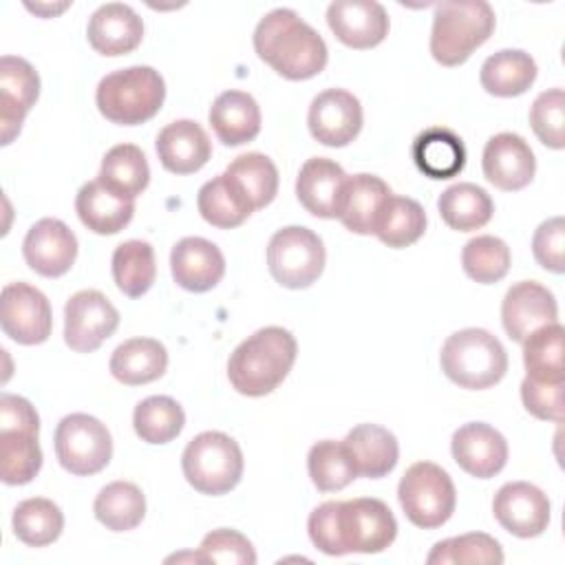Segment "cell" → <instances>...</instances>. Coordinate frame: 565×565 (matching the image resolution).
<instances>
[{
	"label": "cell",
	"mask_w": 565,
	"mask_h": 565,
	"mask_svg": "<svg viewBox=\"0 0 565 565\" xmlns=\"http://www.w3.org/2000/svg\"><path fill=\"white\" fill-rule=\"evenodd\" d=\"M347 172L327 157H311L302 163L296 179V196L300 205L318 218H338Z\"/></svg>",
	"instance_id": "22"
},
{
	"label": "cell",
	"mask_w": 565,
	"mask_h": 565,
	"mask_svg": "<svg viewBox=\"0 0 565 565\" xmlns=\"http://www.w3.org/2000/svg\"><path fill=\"white\" fill-rule=\"evenodd\" d=\"M510 247L499 236L481 234L470 238L461 249V267L468 278L481 285L499 282L510 269Z\"/></svg>",
	"instance_id": "44"
},
{
	"label": "cell",
	"mask_w": 565,
	"mask_h": 565,
	"mask_svg": "<svg viewBox=\"0 0 565 565\" xmlns=\"http://www.w3.org/2000/svg\"><path fill=\"white\" fill-rule=\"evenodd\" d=\"M309 539L311 543L329 554V556H342L340 541H338V501H327L318 505L307 521Z\"/></svg>",
	"instance_id": "50"
},
{
	"label": "cell",
	"mask_w": 565,
	"mask_h": 565,
	"mask_svg": "<svg viewBox=\"0 0 565 565\" xmlns=\"http://www.w3.org/2000/svg\"><path fill=\"white\" fill-rule=\"evenodd\" d=\"M532 252L536 263L554 274L565 269V221L563 216H552L543 221L532 238Z\"/></svg>",
	"instance_id": "48"
},
{
	"label": "cell",
	"mask_w": 565,
	"mask_h": 565,
	"mask_svg": "<svg viewBox=\"0 0 565 565\" xmlns=\"http://www.w3.org/2000/svg\"><path fill=\"white\" fill-rule=\"evenodd\" d=\"M439 364L444 375L461 388L483 391L499 384L508 371V353L497 335L468 327L446 338Z\"/></svg>",
	"instance_id": "3"
},
{
	"label": "cell",
	"mask_w": 565,
	"mask_h": 565,
	"mask_svg": "<svg viewBox=\"0 0 565 565\" xmlns=\"http://www.w3.org/2000/svg\"><path fill=\"white\" fill-rule=\"evenodd\" d=\"M210 126L223 146H243L260 132V108L249 93L225 90L207 113Z\"/></svg>",
	"instance_id": "26"
},
{
	"label": "cell",
	"mask_w": 565,
	"mask_h": 565,
	"mask_svg": "<svg viewBox=\"0 0 565 565\" xmlns=\"http://www.w3.org/2000/svg\"><path fill=\"white\" fill-rule=\"evenodd\" d=\"M254 51L280 77L311 79L324 71L329 51L322 35L294 9H274L254 29Z\"/></svg>",
	"instance_id": "1"
},
{
	"label": "cell",
	"mask_w": 565,
	"mask_h": 565,
	"mask_svg": "<svg viewBox=\"0 0 565 565\" xmlns=\"http://www.w3.org/2000/svg\"><path fill=\"white\" fill-rule=\"evenodd\" d=\"M521 399L525 411L536 419H563V382H539L525 375L521 382Z\"/></svg>",
	"instance_id": "49"
},
{
	"label": "cell",
	"mask_w": 565,
	"mask_h": 565,
	"mask_svg": "<svg viewBox=\"0 0 565 565\" xmlns=\"http://www.w3.org/2000/svg\"><path fill=\"white\" fill-rule=\"evenodd\" d=\"M40 95L38 71L22 57H0V132L2 146H9L22 128L26 113Z\"/></svg>",
	"instance_id": "15"
},
{
	"label": "cell",
	"mask_w": 565,
	"mask_h": 565,
	"mask_svg": "<svg viewBox=\"0 0 565 565\" xmlns=\"http://www.w3.org/2000/svg\"><path fill=\"white\" fill-rule=\"evenodd\" d=\"M355 472L369 479L386 477L399 459V446L395 435L380 424H358L342 439Z\"/></svg>",
	"instance_id": "27"
},
{
	"label": "cell",
	"mask_w": 565,
	"mask_h": 565,
	"mask_svg": "<svg viewBox=\"0 0 565 565\" xmlns=\"http://www.w3.org/2000/svg\"><path fill=\"white\" fill-rule=\"evenodd\" d=\"M492 512L499 525L519 539L539 536L550 525V499L527 481L501 486L492 499Z\"/></svg>",
	"instance_id": "14"
},
{
	"label": "cell",
	"mask_w": 565,
	"mask_h": 565,
	"mask_svg": "<svg viewBox=\"0 0 565 565\" xmlns=\"http://www.w3.org/2000/svg\"><path fill=\"white\" fill-rule=\"evenodd\" d=\"M307 470L311 483L320 492H338L358 477L344 441L333 439H322L311 446L307 455Z\"/></svg>",
	"instance_id": "42"
},
{
	"label": "cell",
	"mask_w": 565,
	"mask_h": 565,
	"mask_svg": "<svg viewBox=\"0 0 565 565\" xmlns=\"http://www.w3.org/2000/svg\"><path fill=\"white\" fill-rule=\"evenodd\" d=\"M296 338L282 327H263L245 338L227 360L230 384L247 397L271 393L296 362Z\"/></svg>",
	"instance_id": "2"
},
{
	"label": "cell",
	"mask_w": 565,
	"mask_h": 565,
	"mask_svg": "<svg viewBox=\"0 0 565 565\" xmlns=\"http://www.w3.org/2000/svg\"><path fill=\"white\" fill-rule=\"evenodd\" d=\"M0 324L4 335L18 344H42L53 329V313L46 296L29 282H9L2 289Z\"/></svg>",
	"instance_id": "12"
},
{
	"label": "cell",
	"mask_w": 565,
	"mask_h": 565,
	"mask_svg": "<svg viewBox=\"0 0 565 565\" xmlns=\"http://www.w3.org/2000/svg\"><path fill=\"white\" fill-rule=\"evenodd\" d=\"M86 35L88 44L106 57L128 55L143 40V22L132 7L106 2L88 18Z\"/></svg>",
	"instance_id": "23"
},
{
	"label": "cell",
	"mask_w": 565,
	"mask_h": 565,
	"mask_svg": "<svg viewBox=\"0 0 565 565\" xmlns=\"http://www.w3.org/2000/svg\"><path fill=\"white\" fill-rule=\"evenodd\" d=\"M494 31V11L486 0L439 2L433 15L430 55L441 66L463 64Z\"/></svg>",
	"instance_id": "5"
},
{
	"label": "cell",
	"mask_w": 565,
	"mask_h": 565,
	"mask_svg": "<svg viewBox=\"0 0 565 565\" xmlns=\"http://www.w3.org/2000/svg\"><path fill=\"white\" fill-rule=\"evenodd\" d=\"M536 79V62L521 49H503L481 64L479 82L494 97L523 95Z\"/></svg>",
	"instance_id": "32"
},
{
	"label": "cell",
	"mask_w": 565,
	"mask_h": 565,
	"mask_svg": "<svg viewBox=\"0 0 565 565\" xmlns=\"http://www.w3.org/2000/svg\"><path fill=\"white\" fill-rule=\"evenodd\" d=\"M201 563H218V565H254L256 552L247 536L236 530L218 527L203 536L199 547Z\"/></svg>",
	"instance_id": "47"
},
{
	"label": "cell",
	"mask_w": 565,
	"mask_h": 565,
	"mask_svg": "<svg viewBox=\"0 0 565 565\" xmlns=\"http://www.w3.org/2000/svg\"><path fill=\"white\" fill-rule=\"evenodd\" d=\"M322 238L302 225L278 230L267 245V267L274 280L287 289H305L313 285L324 269Z\"/></svg>",
	"instance_id": "8"
},
{
	"label": "cell",
	"mask_w": 565,
	"mask_h": 565,
	"mask_svg": "<svg viewBox=\"0 0 565 565\" xmlns=\"http://www.w3.org/2000/svg\"><path fill=\"white\" fill-rule=\"evenodd\" d=\"M413 161L417 170L435 181L457 177L466 166V148L459 135L435 126L419 132L413 141Z\"/></svg>",
	"instance_id": "28"
},
{
	"label": "cell",
	"mask_w": 565,
	"mask_h": 565,
	"mask_svg": "<svg viewBox=\"0 0 565 565\" xmlns=\"http://www.w3.org/2000/svg\"><path fill=\"white\" fill-rule=\"evenodd\" d=\"M327 24L349 49H373L388 35V15L373 0H335L327 7Z\"/></svg>",
	"instance_id": "20"
},
{
	"label": "cell",
	"mask_w": 565,
	"mask_h": 565,
	"mask_svg": "<svg viewBox=\"0 0 565 565\" xmlns=\"http://www.w3.org/2000/svg\"><path fill=\"white\" fill-rule=\"evenodd\" d=\"M397 499L406 519L422 530L444 525L457 505L450 475L433 461H417L404 472L397 486Z\"/></svg>",
	"instance_id": "7"
},
{
	"label": "cell",
	"mask_w": 565,
	"mask_h": 565,
	"mask_svg": "<svg viewBox=\"0 0 565 565\" xmlns=\"http://www.w3.org/2000/svg\"><path fill=\"white\" fill-rule=\"evenodd\" d=\"M558 305L554 294L536 280L514 282L501 302V322L514 342H523L532 331L556 322Z\"/></svg>",
	"instance_id": "19"
},
{
	"label": "cell",
	"mask_w": 565,
	"mask_h": 565,
	"mask_svg": "<svg viewBox=\"0 0 565 565\" xmlns=\"http://www.w3.org/2000/svg\"><path fill=\"white\" fill-rule=\"evenodd\" d=\"M97 181L124 201H135L150 181V166L146 154L135 143L113 146L104 159L97 174Z\"/></svg>",
	"instance_id": "31"
},
{
	"label": "cell",
	"mask_w": 565,
	"mask_h": 565,
	"mask_svg": "<svg viewBox=\"0 0 565 565\" xmlns=\"http://www.w3.org/2000/svg\"><path fill=\"white\" fill-rule=\"evenodd\" d=\"M108 369L126 386L148 384L166 373L168 351L154 338H130L113 351Z\"/></svg>",
	"instance_id": "29"
},
{
	"label": "cell",
	"mask_w": 565,
	"mask_h": 565,
	"mask_svg": "<svg viewBox=\"0 0 565 565\" xmlns=\"http://www.w3.org/2000/svg\"><path fill=\"white\" fill-rule=\"evenodd\" d=\"M113 278L117 289L128 298L143 296L157 276L154 249L148 241H126L113 252Z\"/></svg>",
	"instance_id": "36"
},
{
	"label": "cell",
	"mask_w": 565,
	"mask_h": 565,
	"mask_svg": "<svg viewBox=\"0 0 565 565\" xmlns=\"http://www.w3.org/2000/svg\"><path fill=\"white\" fill-rule=\"evenodd\" d=\"M154 148L161 166L172 174L199 172L212 157L207 132L192 119H177L161 128Z\"/></svg>",
	"instance_id": "24"
},
{
	"label": "cell",
	"mask_w": 565,
	"mask_h": 565,
	"mask_svg": "<svg viewBox=\"0 0 565 565\" xmlns=\"http://www.w3.org/2000/svg\"><path fill=\"white\" fill-rule=\"evenodd\" d=\"M22 254L35 274L44 278H60L77 258V238L64 221L46 216L33 223L26 232Z\"/></svg>",
	"instance_id": "16"
},
{
	"label": "cell",
	"mask_w": 565,
	"mask_h": 565,
	"mask_svg": "<svg viewBox=\"0 0 565 565\" xmlns=\"http://www.w3.org/2000/svg\"><path fill=\"white\" fill-rule=\"evenodd\" d=\"M225 174L241 185V190L245 192L254 210H260L276 199L278 170L267 154H260V152L241 154L227 166Z\"/></svg>",
	"instance_id": "43"
},
{
	"label": "cell",
	"mask_w": 565,
	"mask_h": 565,
	"mask_svg": "<svg viewBox=\"0 0 565 565\" xmlns=\"http://www.w3.org/2000/svg\"><path fill=\"white\" fill-rule=\"evenodd\" d=\"M309 132L329 148L349 146L362 130L360 99L344 88H327L311 99Z\"/></svg>",
	"instance_id": "13"
},
{
	"label": "cell",
	"mask_w": 565,
	"mask_h": 565,
	"mask_svg": "<svg viewBox=\"0 0 565 565\" xmlns=\"http://www.w3.org/2000/svg\"><path fill=\"white\" fill-rule=\"evenodd\" d=\"M424 232H426L424 207L415 199L391 194L380 212V218L375 225V236L384 245H388L393 249H402V247H408L415 241H419Z\"/></svg>",
	"instance_id": "38"
},
{
	"label": "cell",
	"mask_w": 565,
	"mask_h": 565,
	"mask_svg": "<svg viewBox=\"0 0 565 565\" xmlns=\"http://www.w3.org/2000/svg\"><path fill=\"white\" fill-rule=\"evenodd\" d=\"M450 452L457 466L477 479L499 475L508 463L505 437L483 422H468L452 433Z\"/></svg>",
	"instance_id": "18"
},
{
	"label": "cell",
	"mask_w": 565,
	"mask_h": 565,
	"mask_svg": "<svg viewBox=\"0 0 565 565\" xmlns=\"http://www.w3.org/2000/svg\"><path fill=\"white\" fill-rule=\"evenodd\" d=\"M13 428L40 433V417L29 399L13 393H2L0 395V430H13Z\"/></svg>",
	"instance_id": "51"
},
{
	"label": "cell",
	"mask_w": 565,
	"mask_h": 565,
	"mask_svg": "<svg viewBox=\"0 0 565 565\" xmlns=\"http://www.w3.org/2000/svg\"><path fill=\"white\" fill-rule=\"evenodd\" d=\"M55 455L60 466L75 477L97 475L113 457V437L97 417L71 413L55 428Z\"/></svg>",
	"instance_id": "9"
},
{
	"label": "cell",
	"mask_w": 565,
	"mask_h": 565,
	"mask_svg": "<svg viewBox=\"0 0 565 565\" xmlns=\"http://www.w3.org/2000/svg\"><path fill=\"white\" fill-rule=\"evenodd\" d=\"M428 565H446V563H466V565H479V563H503V550L497 539L483 532H470L452 539H444L435 543L430 550Z\"/></svg>",
	"instance_id": "45"
},
{
	"label": "cell",
	"mask_w": 565,
	"mask_h": 565,
	"mask_svg": "<svg viewBox=\"0 0 565 565\" xmlns=\"http://www.w3.org/2000/svg\"><path fill=\"white\" fill-rule=\"evenodd\" d=\"M563 335L565 329L558 322L545 324L532 331L523 344V364L527 377L539 382H563Z\"/></svg>",
	"instance_id": "39"
},
{
	"label": "cell",
	"mask_w": 565,
	"mask_h": 565,
	"mask_svg": "<svg viewBox=\"0 0 565 565\" xmlns=\"http://www.w3.org/2000/svg\"><path fill=\"white\" fill-rule=\"evenodd\" d=\"M95 519L113 532L135 530L146 516V497L130 481H113L99 490L93 503Z\"/></svg>",
	"instance_id": "35"
},
{
	"label": "cell",
	"mask_w": 565,
	"mask_h": 565,
	"mask_svg": "<svg viewBox=\"0 0 565 565\" xmlns=\"http://www.w3.org/2000/svg\"><path fill=\"white\" fill-rule=\"evenodd\" d=\"M185 481L201 494L218 497L234 490L243 477L241 446L221 430L199 433L181 455Z\"/></svg>",
	"instance_id": "6"
},
{
	"label": "cell",
	"mask_w": 565,
	"mask_h": 565,
	"mask_svg": "<svg viewBox=\"0 0 565 565\" xmlns=\"http://www.w3.org/2000/svg\"><path fill=\"white\" fill-rule=\"evenodd\" d=\"M391 188L375 174H353L347 177L342 203H340V223L360 236L375 234V225L380 218V212L391 196Z\"/></svg>",
	"instance_id": "25"
},
{
	"label": "cell",
	"mask_w": 565,
	"mask_h": 565,
	"mask_svg": "<svg viewBox=\"0 0 565 565\" xmlns=\"http://www.w3.org/2000/svg\"><path fill=\"white\" fill-rule=\"evenodd\" d=\"M170 269L181 289L203 294L221 282L225 274V258L212 241L185 236L170 252Z\"/></svg>",
	"instance_id": "21"
},
{
	"label": "cell",
	"mask_w": 565,
	"mask_h": 565,
	"mask_svg": "<svg viewBox=\"0 0 565 565\" xmlns=\"http://www.w3.org/2000/svg\"><path fill=\"white\" fill-rule=\"evenodd\" d=\"M119 327V311L97 289H82L64 307V342L77 353H90Z\"/></svg>",
	"instance_id": "11"
},
{
	"label": "cell",
	"mask_w": 565,
	"mask_h": 565,
	"mask_svg": "<svg viewBox=\"0 0 565 565\" xmlns=\"http://www.w3.org/2000/svg\"><path fill=\"white\" fill-rule=\"evenodd\" d=\"M185 413L181 404L168 395L141 399L132 413V426L146 444H168L183 430Z\"/></svg>",
	"instance_id": "40"
},
{
	"label": "cell",
	"mask_w": 565,
	"mask_h": 565,
	"mask_svg": "<svg viewBox=\"0 0 565 565\" xmlns=\"http://www.w3.org/2000/svg\"><path fill=\"white\" fill-rule=\"evenodd\" d=\"M530 126L539 141L561 150L565 146V93L563 88L543 90L530 108Z\"/></svg>",
	"instance_id": "46"
},
{
	"label": "cell",
	"mask_w": 565,
	"mask_h": 565,
	"mask_svg": "<svg viewBox=\"0 0 565 565\" xmlns=\"http://www.w3.org/2000/svg\"><path fill=\"white\" fill-rule=\"evenodd\" d=\"M13 534L29 547H44L60 539L64 530V514L57 503L44 497H31L13 510Z\"/></svg>",
	"instance_id": "37"
},
{
	"label": "cell",
	"mask_w": 565,
	"mask_h": 565,
	"mask_svg": "<svg viewBox=\"0 0 565 565\" xmlns=\"http://www.w3.org/2000/svg\"><path fill=\"white\" fill-rule=\"evenodd\" d=\"M196 207L203 221L218 230L238 227L254 212L241 185L225 172L201 185L196 194Z\"/></svg>",
	"instance_id": "33"
},
{
	"label": "cell",
	"mask_w": 565,
	"mask_h": 565,
	"mask_svg": "<svg viewBox=\"0 0 565 565\" xmlns=\"http://www.w3.org/2000/svg\"><path fill=\"white\" fill-rule=\"evenodd\" d=\"M483 177L503 192H516L532 183L536 159L530 143L516 132H499L488 139L481 154Z\"/></svg>",
	"instance_id": "17"
},
{
	"label": "cell",
	"mask_w": 565,
	"mask_h": 565,
	"mask_svg": "<svg viewBox=\"0 0 565 565\" xmlns=\"http://www.w3.org/2000/svg\"><path fill=\"white\" fill-rule=\"evenodd\" d=\"M166 99V82L152 66H128L108 73L97 84L99 113L119 126H137L152 119Z\"/></svg>",
	"instance_id": "4"
},
{
	"label": "cell",
	"mask_w": 565,
	"mask_h": 565,
	"mask_svg": "<svg viewBox=\"0 0 565 565\" xmlns=\"http://www.w3.org/2000/svg\"><path fill=\"white\" fill-rule=\"evenodd\" d=\"M437 210L450 230L475 232L492 218L494 203L481 185L455 183L439 194Z\"/></svg>",
	"instance_id": "34"
},
{
	"label": "cell",
	"mask_w": 565,
	"mask_h": 565,
	"mask_svg": "<svg viewBox=\"0 0 565 565\" xmlns=\"http://www.w3.org/2000/svg\"><path fill=\"white\" fill-rule=\"evenodd\" d=\"M42 468V448L38 433L0 430V475L7 486H24Z\"/></svg>",
	"instance_id": "41"
},
{
	"label": "cell",
	"mask_w": 565,
	"mask_h": 565,
	"mask_svg": "<svg viewBox=\"0 0 565 565\" xmlns=\"http://www.w3.org/2000/svg\"><path fill=\"white\" fill-rule=\"evenodd\" d=\"M75 212L90 232L110 236L121 232L132 221L135 201L115 196L95 179L79 188L75 196Z\"/></svg>",
	"instance_id": "30"
},
{
	"label": "cell",
	"mask_w": 565,
	"mask_h": 565,
	"mask_svg": "<svg viewBox=\"0 0 565 565\" xmlns=\"http://www.w3.org/2000/svg\"><path fill=\"white\" fill-rule=\"evenodd\" d=\"M397 536V521L391 508L371 497L338 501V541L342 556L384 552Z\"/></svg>",
	"instance_id": "10"
},
{
	"label": "cell",
	"mask_w": 565,
	"mask_h": 565,
	"mask_svg": "<svg viewBox=\"0 0 565 565\" xmlns=\"http://www.w3.org/2000/svg\"><path fill=\"white\" fill-rule=\"evenodd\" d=\"M66 7H68V2H64V4H60V7H55V4H29V2H26V9H29V11H35V13L44 15V18H51V15L60 13V11H64Z\"/></svg>",
	"instance_id": "52"
}]
</instances>
